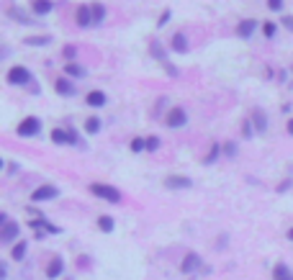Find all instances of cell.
<instances>
[{
  "instance_id": "10",
  "label": "cell",
  "mask_w": 293,
  "mask_h": 280,
  "mask_svg": "<svg viewBox=\"0 0 293 280\" xmlns=\"http://www.w3.org/2000/svg\"><path fill=\"white\" fill-rule=\"evenodd\" d=\"M5 16L10 21H15V23H21V26H36V18L31 16V10H23L18 5H8L5 8Z\"/></svg>"
},
{
  "instance_id": "34",
  "label": "cell",
  "mask_w": 293,
  "mask_h": 280,
  "mask_svg": "<svg viewBox=\"0 0 293 280\" xmlns=\"http://www.w3.org/2000/svg\"><path fill=\"white\" fill-rule=\"evenodd\" d=\"M173 21V8H165L160 16H157V23H154V28H157V31H162V28Z\"/></svg>"
},
{
  "instance_id": "24",
  "label": "cell",
  "mask_w": 293,
  "mask_h": 280,
  "mask_svg": "<svg viewBox=\"0 0 293 280\" xmlns=\"http://www.w3.org/2000/svg\"><path fill=\"white\" fill-rule=\"evenodd\" d=\"M90 10H93V26H103L105 18H108L105 5L100 3V0H96V3H90Z\"/></svg>"
},
{
  "instance_id": "2",
  "label": "cell",
  "mask_w": 293,
  "mask_h": 280,
  "mask_svg": "<svg viewBox=\"0 0 293 280\" xmlns=\"http://www.w3.org/2000/svg\"><path fill=\"white\" fill-rule=\"evenodd\" d=\"M88 190H90V193L96 196V198H100V201H105V203H111V206L123 203V193H121L116 185H111V183H90Z\"/></svg>"
},
{
  "instance_id": "4",
  "label": "cell",
  "mask_w": 293,
  "mask_h": 280,
  "mask_svg": "<svg viewBox=\"0 0 293 280\" xmlns=\"http://www.w3.org/2000/svg\"><path fill=\"white\" fill-rule=\"evenodd\" d=\"M188 121H191V116H188V111H185V106H173L165 113V126L167 129H185Z\"/></svg>"
},
{
  "instance_id": "41",
  "label": "cell",
  "mask_w": 293,
  "mask_h": 280,
  "mask_svg": "<svg viewBox=\"0 0 293 280\" xmlns=\"http://www.w3.org/2000/svg\"><path fill=\"white\" fill-rule=\"evenodd\" d=\"M291 188H293V178H283L281 183H278V188H275V190H278V193H288Z\"/></svg>"
},
{
  "instance_id": "8",
  "label": "cell",
  "mask_w": 293,
  "mask_h": 280,
  "mask_svg": "<svg viewBox=\"0 0 293 280\" xmlns=\"http://www.w3.org/2000/svg\"><path fill=\"white\" fill-rule=\"evenodd\" d=\"M200 270H203V257H200L198 252H188L183 257V262H180V273L183 275H198Z\"/></svg>"
},
{
  "instance_id": "5",
  "label": "cell",
  "mask_w": 293,
  "mask_h": 280,
  "mask_svg": "<svg viewBox=\"0 0 293 280\" xmlns=\"http://www.w3.org/2000/svg\"><path fill=\"white\" fill-rule=\"evenodd\" d=\"M15 242H21V224L18 221L8 218L3 226H0V244L3 247H13Z\"/></svg>"
},
{
  "instance_id": "1",
  "label": "cell",
  "mask_w": 293,
  "mask_h": 280,
  "mask_svg": "<svg viewBox=\"0 0 293 280\" xmlns=\"http://www.w3.org/2000/svg\"><path fill=\"white\" fill-rule=\"evenodd\" d=\"M34 82H36V77L26 65H13L5 70V85H10V87H26L28 90Z\"/></svg>"
},
{
  "instance_id": "18",
  "label": "cell",
  "mask_w": 293,
  "mask_h": 280,
  "mask_svg": "<svg viewBox=\"0 0 293 280\" xmlns=\"http://www.w3.org/2000/svg\"><path fill=\"white\" fill-rule=\"evenodd\" d=\"M147 52H149V57H152V60H157L160 65H165L167 62V47H165V44L160 41V39H152L149 41V47H147Z\"/></svg>"
},
{
  "instance_id": "11",
  "label": "cell",
  "mask_w": 293,
  "mask_h": 280,
  "mask_svg": "<svg viewBox=\"0 0 293 280\" xmlns=\"http://www.w3.org/2000/svg\"><path fill=\"white\" fill-rule=\"evenodd\" d=\"M54 93H57L59 98H75V95H77V85H75V80H70L67 75H59V77L54 80Z\"/></svg>"
},
{
  "instance_id": "47",
  "label": "cell",
  "mask_w": 293,
  "mask_h": 280,
  "mask_svg": "<svg viewBox=\"0 0 293 280\" xmlns=\"http://www.w3.org/2000/svg\"><path fill=\"white\" fill-rule=\"evenodd\" d=\"M286 134L293 137V116H288V121H286Z\"/></svg>"
},
{
  "instance_id": "50",
  "label": "cell",
  "mask_w": 293,
  "mask_h": 280,
  "mask_svg": "<svg viewBox=\"0 0 293 280\" xmlns=\"http://www.w3.org/2000/svg\"><path fill=\"white\" fill-rule=\"evenodd\" d=\"M288 70H291V75H293V65H291V67H288Z\"/></svg>"
},
{
  "instance_id": "20",
  "label": "cell",
  "mask_w": 293,
  "mask_h": 280,
  "mask_svg": "<svg viewBox=\"0 0 293 280\" xmlns=\"http://www.w3.org/2000/svg\"><path fill=\"white\" fill-rule=\"evenodd\" d=\"M54 41L52 34H31V36H23V47H34V49H41V47H49Z\"/></svg>"
},
{
  "instance_id": "6",
  "label": "cell",
  "mask_w": 293,
  "mask_h": 280,
  "mask_svg": "<svg viewBox=\"0 0 293 280\" xmlns=\"http://www.w3.org/2000/svg\"><path fill=\"white\" fill-rule=\"evenodd\" d=\"M59 185H54V183H41L34 193H31V203H46V201H54V198H59Z\"/></svg>"
},
{
  "instance_id": "31",
  "label": "cell",
  "mask_w": 293,
  "mask_h": 280,
  "mask_svg": "<svg viewBox=\"0 0 293 280\" xmlns=\"http://www.w3.org/2000/svg\"><path fill=\"white\" fill-rule=\"evenodd\" d=\"M221 146H224V157L226 159H237L239 157V141L226 139V141H221Z\"/></svg>"
},
{
  "instance_id": "12",
  "label": "cell",
  "mask_w": 293,
  "mask_h": 280,
  "mask_svg": "<svg viewBox=\"0 0 293 280\" xmlns=\"http://www.w3.org/2000/svg\"><path fill=\"white\" fill-rule=\"evenodd\" d=\"M54 0H28V10L34 18H46L49 13L54 10Z\"/></svg>"
},
{
  "instance_id": "33",
  "label": "cell",
  "mask_w": 293,
  "mask_h": 280,
  "mask_svg": "<svg viewBox=\"0 0 293 280\" xmlns=\"http://www.w3.org/2000/svg\"><path fill=\"white\" fill-rule=\"evenodd\" d=\"M129 149H131L134 154H142V152H147V137H134V139L129 141Z\"/></svg>"
},
{
  "instance_id": "14",
  "label": "cell",
  "mask_w": 293,
  "mask_h": 280,
  "mask_svg": "<svg viewBox=\"0 0 293 280\" xmlns=\"http://www.w3.org/2000/svg\"><path fill=\"white\" fill-rule=\"evenodd\" d=\"M75 26H77V28H96V26H93L90 3H83V5L75 8Z\"/></svg>"
},
{
  "instance_id": "27",
  "label": "cell",
  "mask_w": 293,
  "mask_h": 280,
  "mask_svg": "<svg viewBox=\"0 0 293 280\" xmlns=\"http://www.w3.org/2000/svg\"><path fill=\"white\" fill-rule=\"evenodd\" d=\"M278 28H281V23H278V21H262V26H260V34L262 36H265L268 41H273L275 36H278Z\"/></svg>"
},
{
  "instance_id": "21",
  "label": "cell",
  "mask_w": 293,
  "mask_h": 280,
  "mask_svg": "<svg viewBox=\"0 0 293 280\" xmlns=\"http://www.w3.org/2000/svg\"><path fill=\"white\" fill-rule=\"evenodd\" d=\"M221 157H224V146H221V141H213V144L208 146V152L203 154V159H200V162H203L206 167H211V165H216V162H219Z\"/></svg>"
},
{
  "instance_id": "40",
  "label": "cell",
  "mask_w": 293,
  "mask_h": 280,
  "mask_svg": "<svg viewBox=\"0 0 293 280\" xmlns=\"http://www.w3.org/2000/svg\"><path fill=\"white\" fill-rule=\"evenodd\" d=\"M167 106V95H160L157 98V103H154V111H152V119H157V116H160V111Z\"/></svg>"
},
{
  "instance_id": "22",
  "label": "cell",
  "mask_w": 293,
  "mask_h": 280,
  "mask_svg": "<svg viewBox=\"0 0 293 280\" xmlns=\"http://www.w3.org/2000/svg\"><path fill=\"white\" fill-rule=\"evenodd\" d=\"M65 129H67V134H70V146H75V149H83V152H85V149H88V141H85V137L80 134V129H75L72 124H67Z\"/></svg>"
},
{
  "instance_id": "37",
  "label": "cell",
  "mask_w": 293,
  "mask_h": 280,
  "mask_svg": "<svg viewBox=\"0 0 293 280\" xmlns=\"http://www.w3.org/2000/svg\"><path fill=\"white\" fill-rule=\"evenodd\" d=\"M265 5H268V10H273V13H281V16H283L286 0H265Z\"/></svg>"
},
{
  "instance_id": "51",
  "label": "cell",
  "mask_w": 293,
  "mask_h": 280,
  "mask_svg": "<svg viewBox=\"0 0 293 280\" xmlns=\"http://www.w3.org/2000/svg\"><path fill=\"white\" fill-rule=\"evenodd\" d=\"M67 280H70V278H67Z\"/></svg>"
},
{
  "instance_id": "36",
  "label": "cell",
  "mask_w": 293,
  "mask_h": 280,
  "mask_svg": "<svg viewBox=\"0 0 293 280\" xmlns=\"http://www.w3.org/2000/svg\"><path fill=\"white\" fill-rule=\"evenodd\" d=\"M160 146H162V139H160L157 134H149V137H147V152H149V154H154Z\"/></svg>"
},
{
  "instance_id": "25",
  "label": "cell",
  "mask_w": 293,
  "mask_h": 280,
  "mask_svg": "<svg viewBox=\"0 0 293 280\" xmlns=\"http://www.w3.org/2000/svg\"><path fill=\"white\" fill-rule=\"evenodd\" d=\"M49 139H52V144H54V146H70V134H67V129H65V126H57V129H52Z\"/></svg>"
},
{
  "instance_id": "19",
  "label": "cell",
  "mask_w": 293,
  "mask_h": 280,
  "mask_svg": "<svg viewBox=\"0 0 293 280\" xmlns=\"http://www.w3.org/2000/svg\"><path fill=\"white\" fill-rule=\"evenodd\" d=\"M62 75H67L70 80H85L88 77V67L80 65V62H67L62 67Z\"/></svg>"
},
{
  "instance_id": "28",
  "label": "cell",
  "mask_w": 293,
  "mask_h": 280,
  "mask_svg": "<svg viewBox=\"0 0 293 280\" xmlns=\"http://www.w3.org/2000/svg\"><path fill=\"white\" fill-rule=\"evenodd\" d=\"M77 57H80V47L77 44H65L62 47V62H77Z\"/></svg>"
},
{
  "instance_id": "9",
  "label": "cell",
  "mask_w": 293,
  "mask_h": 280,
  "mask_svg": "<svg viewBox=\"0 0 293 280\" xmlns=\"http://www.w3.org/2000/svg\"><path fill=\"white\" fill-rule=\"evenodd\" d=\"M167 49L173 52V54H188L191 52V39L185 31H175L173 36H170L167 41Z\"/></svg>"
},
{
  "instance_id": "44",
  "label": "cell",
  "mask_w": 293,
  "mask_h": 280,
  "mask_svg": "<svg viewBox=\"0 0 293 280\" xmlns=\"http://www.w3.org/2000/svg\"><path fill=\"white\" fill-rule=\"evenodd\" d=\"M226 244H229V237H226V234H221V237L216 239V249H224Z\"/></svg>"
},
{
  "instance_id": "15",
  "label": "cell",
  "mask_w": 293,
  "mask_h": 280,
  "mask_svg": "<svg viewBox=\"0 0 293 280\" xmlns=\"http://www.w3.org/2000/svg\"><path fill=\"white\" fill-rule=\"evenodd\" d=\"M85 106H88V108H105V106H108L105 90H100V87H93V90H88V93H85Z\"/></svg>"
},
{
  "instance_id": "35",
  "label": "cell",
  "mask_w": 293,
  "mask_h": 280,
  "mask_svg": "<svg viewBox=\"0 0 293 280\" xmlns=\"http://www.w3.org/2000/svg\"><path fill=\"white\" fill-rule=\"evenodd\" d=\"M162 70H165V75H167V77H173V80H178V77H180V67H178L175 62H170V60L162 65Z\"/></svg>"
},
{
  "instance_id": "16",
  "label": "cell",
  "mask_w": 293,
  "mask_h": 280,
  "mask_svg": "<svg viewBox=\"0 0 293 280\" xmlns=\"http://www.w3.org/2000/svg\"><path fill=\"white\" fill-rule=\"evenodd\" d=\"M165 188L167 190H191L193 180L188 178V175H167V178H165Z\"/></svg>"
},
{
  "instance_id": "39",
  "label": "cell",
  "mask_w": 293,
  "mask_h": 280,
  "mask_svg": "<svg viewBox=\"0 0 293 280\" xmlns=\"http://www.w3.org/2000/svg\"><path fill=\"white\" fill-rule=\"evenodd\" d=\"M5 172H8V175H18V172H21V162L5 159Z\"/></svg>"
},
{
  "instance_id": "23",
  "label": "cell",
  "mask_w": 293,
  "mask_h": 280,
  "mask_svg": "<svg viewBox=\"0 0 293 280\" xmlns=\"http://www.w3.org/2000/svg\"><path fill=\"white\" fill-rule=\"evenodd\" d=\"M83 129H85L88 137H98L100 131H103V119H100V116H88L85 124H83Z\"/></svg>"
},
{
  "instance_id": "7",
  "label": "cell",
  "mask_w": 293,
  "mask_h": 280,
  "mask_svg": "<svg viewBox=\"0 0 293 280\" xmlns=\"http://www.w3.org/2000/svg\"><path fill=\"white\" fill-rule=\"evenodd\" d=\"M260 26H262V21H257V18H242V21L234 26V34H237V39H242V41H250V39L260 31Z\"/></svg>"
},
{
  "instance_id": "49",
  "label": "cell",
  "mask_w": 293,
  "mask_h": 280,
  "mask_svg": "<svg viewBox=\"0 0 293 280\" xmlns=\"http://www.w3.org/2000/svg\"><path fill=\"white\" fill-rule=\"evenodd\" d=\"M286 237H288V242H293V226H291V229L286 231Z\"/></svg>"
},
{
  "instance_id": "30",
  "label": "cell",
  "mask_w": 293,
  "mask_h": 280,
  "mask_svg": "<svg viewBox=\"0 0 293 280\" xmlns=\"http://www.w3.org/2000/svg\"><path fill=\"white\" fill-rule=\"evenodd\" d=\"M273 280H293V273L288 270L286 262H275V268H273Z\"/></svg>"
},
{
  "instance_id": "42",
  "label": "cell",
  "mask_w": 293,
  "mask_h": 280,
  "mask_svg": "<svg viewBox=\"0 0 293 280\" xmlns=\"http://www.w3.org/2000/svg\"><path fill=\"white\" fill-rule=\"evenodd\" d=\"M278 77V72H275V67H265V70H262V80H275Z\"/></svg>"
},
{
  "instance_id": "32",
  "label": "cell",
  "mask_w": 293,
  "mask_h": 280,
  "mask_svg": "<svg viewBox=\"0 0 293 280\" xmlns=\"http://www.w3.org/2000/svg\"><path fill=\"white\" fill-rule=\"evenodd\" d=\"M98 229H100L103 234H111V231L116 229V221H113V216L100 213V216H98Z\"/></svg>"
},
{
  "instance_id": "48",
  "label": "cell",
  "mask_w": 293,
  "mask_h": 280,
  "mask_svg": "<svg viewBox=\"0 0 293 280\" xmlns=\"http://www.w3.org/2000/svg\"><path fill=\"white\" fill-rule=\"evenodd\" d=\"M291 111H293V103H291V100H288V103H283V106H281V113H283V116H288Z\"/></svg>"
},
{
  "instance_id": "38",
  "label": "cell",
  "mask_w": 293,
  "mask_h": 280,
  "mask_svg": "<svg viewBox=\"0 0 293 280\" xmlns=\"http://www.w3.org/2000/svg\"><path fill=\"white\" fill-rule=\"evenodd\" d=\"M278 23H281V28H286V31H291V34H293V13H283Z\"/></svg>"
},
{
  "instance_id": "13",
  "label": "cell",
  "mask_w": 293,
  "mask_h": 280,
  "mask_svg": "<svg viewBox=\"0 0 293 280\" xmlns=\"http://www.w3.org/2000/svg\"><path fill=\"white\" fill-rule=\"evenodd\" d=\"M250 119H252V124H255L257 137H265V134H268V129H270V116H268L265 111H262V108H252Z\"/></svg>"
},
{
  "instance_id": "3",
  "label": "cell",
  "mask_w": 293,
  "mask_h": 280,
  "mask_svg": "<svg viewBox=\"0 0 293 280\" xmlns=\"http://www.w3.org/2000/svg\"><path fill=\"white\" fill-rule=\"evenodd\" d=\"M44 129V121L39 119V116H26V119L18 121V126H15V137L18 139H34L41 134Z\"/></svg>"
},
{
  "instance_id": "29",
  "label": "cell",
  "mask_w": 293,
  "mask_h": 280,
  "mask_svg": "<svg viewBox=\"0 0 293 280\" xmlns=\"http://www.w3.org/2000/svg\"><path fill=\"white\" fill-rule=\"evenodd\" d=\"M26 249H28V242H26V239L15 242V244L10 247V260H13V262H21V260L26 257Z\"/></svg>"
},
{
  "instance_id": "45",
  "label": "cell",
  "mask_w": 293,
  "mask_h": 280,
  "mask_svg": "<svg viewBox=\"0 0 293 280\" xmlns=\"http://www.w3.org/2000/svg\"><path fill=\"white\" fill-rule=\"evenodd\" d=\"M288 75H291V70H278V77H275V80H278V82H286Z\"/></svg>"
},
{
  "instance_id": "43",
  "label": "cell",
  "mask_w": 293,
  "mask_h": 280,
  "mask_svg": "<svg viewBox=\"0 0 293 280\" xmlns=\"http://www.w3.org/2000/svg\"><path fill=\"white\" fill-rule=\"evenodd\" d=\"M90 262H93V260H90V257H83V255L75 260V265H77V268H80V270H83V268H90Z\"/></svg>"
},
{
  "instance_id": "26",
  "label": "cell",
  "mask_w": 293,
  "mask_h": 280,
  "mask_svg": "<svg viewBox=\"0 0 293 280\" xmlns=\"http://www.w3.org/2000/svg\"><path fill=\"white\" fill-rule=\"evenodd\" d=\"M239 137L244 139V141H252L255 137H257V131H255V124H252V119L247 116V119H242L239 121Z\"/></svg>"
},
{
  "instance_id": "17",
  "label": "cell",
  "mask_w": 293,
  "mask_h": 280,
  "mask_svg": "<svg viewBox=\"0 0 293 280\" xmlns=\"http://www.w3.org/2000/svg\"><path fill=\"white\" fill-rule=\"evenodd\" d=\"M46 278L49 280H57V278H62V273H65V257L62 255H54L49 262H46Z\"/></svg>"
},
{
  "instance_id": "46",
  "label": "cell",
  "mask_w": 293,
  "mask_h": 280,
  "mask_svg": "<svg viewBox=\"0 0 293 280\" xmlns=\"http://www.w3.org/2000/svg\"><path fill=\"white\" fill-rule=\"evenodd\" d=\"M8 278V262H0V280Z\"/></svg>"
}]
</instances>
